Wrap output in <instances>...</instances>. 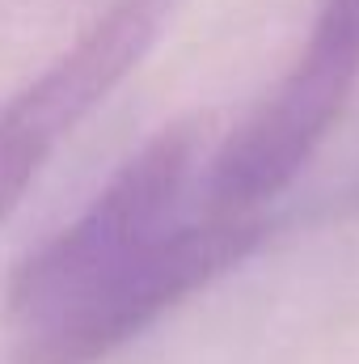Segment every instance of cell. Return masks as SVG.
Here are the masks:
<instances>
[{
	"label": "cell",
	"mask_w": 359,
	"mask_h": 364,
	"mask_svg": "<svg viewBox=\"0 0 359 364\" xmlns=\"http://www.w3.org/2000/svg\"><path fill=\"white\" fill-rule=\"evenodd\" d=\"M267 233L263 216L207 212L199 225H170L131 259L97 275L47 318L21 326L9 364H93L153 326L182 296L237 267Z\"/></svg>",
	"instance_id": "1"
},
{
	"label": "cell",
	"mask_w": 359,
	"mask_h": 364,
	"mask_svg": "<svg viewBox=\"0 0 359 364\" xmlns=\"http://www.w3.org/2000/svg\"><path fill=\"white\" fill-rule=\"evenodd\" d=\"M359 85V0H321L317 21L270 97L228 136L207 174V212L258 216L309 166Z\"/></svg>",
	"instance_id": "2"
},
{
	"label": "cell",
	"mask_w": 359,
	"mask_h": 364,
	"mask_svg": "<svg viewBox=\"0 0 359 364\" xmlns=\"http://www.w3.org/2000/svg\"><path fill=\"white\" fill-rule=\"evenodd\" d=\"M199 136L190 123H174L157 132L89 208L43 242L9 279V314L30 326L81 292L97 275L131 259L140 246L170 229L174 203L190 178Z\"/></svg>",
	"instance_id": "3"
},
{
	"label": "cell",
	"mask_w": 359,
	"mask_h": 364,
	"mask_svg": "<svg viewBox=\"0 0 359 364\" xmlns=\"http://www.w3.org/2000/svg\"><path fill=\"white\" fill-rule=\"evenodd\" d=\"M165 17L170 0H118L55 64L0 106V220L38 178L55 144L72 136L131 68H140Z\"/></svg>",
	"instance_id": "4"
},
{
	"label": "cell",
	"mask_w": 359,
	"mask_h": 364,
	"mask_svg": "<svg viewBox=\"0 0 359 364\" xmlns=\"http://www.w3.org/2000/svg\"><path fill=\"white\" fill-rule=\"evenodd\" d=\"M351 208H359V182H355V191H351Z\"/></svg>",
	"instance_id": "5"
}]
</instances>
